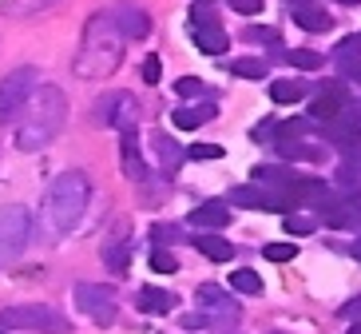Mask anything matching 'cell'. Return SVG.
Segmentation results:
<instances>
[{"label":"cell","instance_id":"1","mask_svg":"<svg viewBox=\"0 0 361 334\" xmlns=\"http://www.w3.org/2000/svg\"><path fill=\"white\" fill-rule=\"evenodd\" d=\"M123 60V32L116 28L111 12H96L84 24L80 52H75V76L80 80H107Z\"/></svg>","mask_w":361,"mask_h":334},{"label":"cell","instance_id":"2","mask_svg":"<svg viewBox=\"0 0 361 334\" xmlns=\"http://www.w3.org/2000/svg\"><path fill=\"white\" fill-rule=\"evenodd\" d=\"M68 124V96L60 88H36L32 100L20 112V128H16V148L20 151H40L60 136Z\"/></svg>","mask_w":361,"mask_h":334},{"label":"cell","instance_id":"3","mask_svg":"<svg viewBox=\"0 0 361 334\" xmlns=\"http://www.w3.org/2000/svg\"><path fill=\"white\" fill-rule=\"evenodd\" d=\"M87 199H92V184H87L84 172L56 175L52 187L44 191V227H48V235H68L84 219Z\"/></svg>","mask_w":361,"mask_h":334},{"label":"cell","instance_id":"4","mask_svg":"<svg viewBox=\"0 0 361 334\" xmlns=\"http://www.w3.org/2000/svg\"><path fill=\"white\" fill-rule=\"evenodd\" d=\"M0 330H36V334H68L72 323L60 318V311L28 302V306H8L0 311Z\"/></svg>","mask_w":361,"mask_h":334},{"label":"cell","instance_id":"5","mask_svg":"<svg viewBox=\"0 0 361 334\" xmlns=\"http://www.w3.org/2000/svg\"><path fill=\"white\" fill-rule=\"evenodd\" d=\"M36 92V68H12L4 80H0V124H8L24 112V104L32 100Z\"/></svg>","mask_w":361,"mask_h":334},{"label":"cell","instance_id":"6","mask_svg":"<svg viewBox=\"0 0 361 334\" xmlns=\"http://www.w3.org/2000/svg\"><path fill=\"white\" fill-rule=\"evenodd\" d=\"M32 239V215L20 203L0 207V259H8L16 251H24V243Z\"/></svg>","mask_w":361,"mask_h":334},{"label":"cell","instance_id":"7","mask_svg":"<svg viewBox=\"0 0 361 334\" xmlns=\"http://www.w3.org/2000/svg\"><path fill=\"white\" fill-rule=\"evenodd\" d=\"M75 306H80V311H84L96 326H111V323H116V294H111V287L80 282V287H75Z\"/></svg>","mask_w":361,"mask_h":334},{"label":"cell","instance_id":"8","mask_svg":"<svg viewBox=\"0 0 361 334\" xmlns=\"http://www.w3.org/2000/svg\"><path fill=\"white\" fill-rule=\"evenodd\" d=\"M322 140L338 143V148H350L353 140H361V104H345L334 119H322V128H314Z\"/></svg>","mask_w":361,"mask_h":334},{"label":"cell","instance_id":"9","mask_svg":"<svg viewBox=\"0 0 361 334\" xmlns=\"http://www.w3.org/2000/svg\"><path fill=\"white\" fill-rule=\"evenodd\" d=\"M195 299H199V306L207 311V318H214V323H234V318H238V302H234L219 282H202Z\"/></svg>","mask_w":361,"mask_h":334},{"label":"cell","instance_id":"10","mask_svg":"<svg viewBox=\"0 0 361 334\" xmlns=\"http://www.w3.org/2000/svg\"><path fill=\"white\" fill-rule=\"evenodd\" d=\"M111 20H116V28L128 36V40H143V36H151V16L139 8L135 0L116 4V8H111Z\"/></svg>","mask_w":361,"mask_h":334},{"label":"cell","instance_id":"11","mask_svg":"<svg viewBox=\"0 0 361 334\" xmlns=\"http://www.w3.org/2000/svg\"><path fill=\"white\" fill-rule=\"evenodd\" d=\"M345 104H350V96H345L341 84H322V92L310 100V119H318V124L322 119H334Z\"/></svg>","mask_w":361,"mask_h":334},{"label":"cell","instance_id":"12","mask_svg":"<svg viewBox=\"0 0 361 334\" xmlns=\"http://www.w3.org/2000/svg\"><path fill=\"white\" fill-rule=\"evenodd\" d=\"M119 163H123V175L128 179H143L147 175V160L139 151V128H128L119 136Z\"/></svg>","mask_w":361,"mask_h":334},{"label":"cell","instance_id":"13","mask_svg":"<svg viewBox=\"0 0 361 334\" xmlns=\"http://www.w3.org/2000/svg\"><path fill=\"white\" fill-rule=\"evenodd\" d=\"M128 235H131L128 223H119V227H116V235L104 243V267L111 270V275H128V263H131V259H128V255H131Z\"/></svg>","mask_w":361,"mask_h":334},{"label":"cell","instance_id":"14","mask_svg":"<svg viewBox=\"0 0 361 334\" xmlns=\"http://www.w3.org/2000/svg\"><path fill=\"white\" fill-rule=\"evenodd\" d=\"M187 223L199 227V231H223V227L231 223V207L214 203V199H211V203H199L191 215H187Z\"/></svg>","mask_w":361,"mask_h":334},{"label":"cell","instance_id":"15","mask_svg":"<svg viewBox=\"0 0 361 334\" xmlns=\"http://www.w3.org/2000/svg\"><path fill=\"white\" fill-rule=\"evenodd\" d=\"M151 148H155V160H159V172L163 175H175V172H179V163L187 160V151L171 140L167 131H155V136H151Z\"/></svg>","mask_w":361,"mask_h":334},{"label":"cell","instance_id":"16","mask_svg":"<svg viewBox=\"0 0 361 334\" xmlns=\"http://www.w3.org/2000/svg\"><path fill=\"white\" fill-rule=\"evenodd\" d=\"M294 24L302 28V32H329V12L318 8V4H310V0H302V4H294Z\"/></svg>","mask_w":361,"mask_h":334},{"label":"cell","instance_id":"17","mask_svg":"<svg viewBox=\"0 0 361 334\" xmlns=\"http://www.w3.org/2000/svg\"><path fill=\"white\" fill-rule=\"evenodd\" d=\"M191 243H195V251H199V255H207L211 263H226L234 255V247L226 243L223 235H219V231H199Z\"/></svg>","mask_w":361,"mask_h":334},{"label":"cell","instance_id":"18","mask_svg":"<svg viewBox=\"0 0 361 334\" xmlns=\"http://www.w3.org/2000/svg\"><path fill=\"white\" fill-rule=\"evenodd\" d=\"M135 302H139V311L143 314H167V311L179 306V299H175L171 291H163V287H143Z\"/></svg>","mask_w":361,"mask_h":334},{"label":"cell","instance_id":"19","mask_svg":"<svg viewBox=\"0 0 361 334\" xmlns=\"http://www.w3.org/2000/svg\"><path fill=\"white\" fill-rule=\"evenodd\" d=\"M345 155H341L338 163V184L341 187H357L361 184V140H353L350 148H341Z\"/></svg>","mask_w":361,"mask_h":334},{"label":"cell","instance_id":"20","mask_svg":"<svg viewBox=\"0 0 361 334\" xmlns=\"http://www.w3.org/2000/svg\"><path fill=\"white\" fill-rule=\"evenodd\" d=\"M195 48L207 56H223L231 48V36L223 32V24H211V28H195Z\"/></svg>","mask_w":361,"mask_h":334},{"label":"cell","instance_id":"21","mask_svg":"<svg viewBox=\"0 0 361 334\" xmlns=\"http://www.w3.org/2000/svg\"><path fill=\"white\" fill-rule=\"evenodd\" d=\"M234 207H250V211H266L270 207V191L258 184H243V187H234L231 195H226Z\"/></svg>","mask_w":361,"mask_h":334},{"label":"cell","instance_id":"22","mask_svg":"<svg viewBox=\"0 0 361 334\" xmlns=\"http://www.w3.org/2000/svg\"><path fill=\"white\" fill-rule=\"evenodd\" d=\"M214 104L211 100H207V104H199V108H175V128H183V131H191V128H202V124H207V119H214Z\"/></svg>","mask_w":361,"mask_h":334},{"label":"cell","instance_id":"23","mask_svg":"<svg viewBox=\"0 0 361 334\" xmlns=\"http://www.w3.org/2000/svg\"><path fill=\"white\" fill-rule=\"evenodd\" d=\"M298 179V172H290L286 163H258L255 167V184H270V187H290Z\"/></svg>","mask_w":361,"mask_h":334},{"label":"cell","instance_id":"24","mask_svg":"<svg viewBox=\"0 0 361 334\" xmlns=\"http://www.w3.org/2000/svg\"><path fill=\"white\" fill-rule=\"evenodd\" d=\"M302 96H310V88L302 80H274L270 84V100L274 104H298Z\"/></svg>","mask_w":361,"mask_h":334},{"label":"cell","instance_id":"25","mask_svg":"<svg viewBox=\"0 0 361 334\" xmlns=\"http://www.w3.org/2000/svg\"><path fill=\"white\" fill-rule=\"evenodd\" d=\"M111 128H135V100L128 92H119L116 96V112H111Z\"/></svg>","mask_w":361,"mask_h":334},{"label":"cell","instance_id":"26","mask_svg":"<svg viewBox=\"0 0 361 334\" xmlns=\"http://www.w3.org/2000/svg\"><path fill=\"white\" fill-rule=\"evenodd\" d=\"M231 72L243 76V80H266L270 64H266V60H258V56H243V60H234V64H231Z\"/></svg>","mask_w":361,"mask_h":334},{"label":"cell","instance_id":"27","mask_svg":"<svg viewBox=\"0 0 361 334\" xmlns=\"http://www.w3.org/2000/svg\"><path fill=\"white\" fill-rule=\"evenodd\" d=\"M286 56V64H294L298 72H318L322 64H326V60H322L318 52H310V48H290V52H282Z\"/></svg>","mask_w":361,"mask_h":334},{"label":"cell","instance_id":"28","mask_svg":"<svg viewBox=\"0 0 361 334\" xmlns=\"http://www.w3.org/2000/svg\"><path fill=\"white\" fill-rule=\"evenodd\" d=\"M60 0H4V12L8 16H36V12H48Z\"/></svg>","mask_w":361,"mask_h":334},{"label":"cell","instance_id":"29","mask_svg":"<svg viewBox=\"0 0 361 334\" xmlns=\"http://www.w3.org/2000/svg\"><path fill=\"white\" fill-rule=\"evenodd\" d=\"M231 287H234L238 294H262V279H258L250 267H238V270H234V275H231Z\"/></svg>","mask_w":361,"mask_h":334},{"label":"cell","instance_id":"30","mask_svg":"<svg viewBox=\"0 0 361 334\" xmlns=\"http://www.w3.org/2000/svg\"><path fill=\"white\" fill-rule=\"evenodd\" d=\"M147 263H151V270H155V275H175V270H179V259H175L167 247H151Z\"/></svg>","mask_w":361,"mask_h":334},{"label":"cell","instance_id":"31","mask_svg":"<svg viewBox=\"0 0 361 334\" xmlns=\"http://www.w3.org/2000/svg\"><path fill=\"white\" fill-rule=\"evenodd\" d=\"M211 24H219L214 4H211V0H195V4H191V28H211Z\"/></svg>","mask_w":361,"mask_h":334},{"label":"cell","instance_id":"32","mask_svg":"<svg viewBox=\"0 0 361 334\" xmlns=\"http://www.w3.org/2000/svg\"><path fill=\"white\" fill-rule=\"evenodd\" d=\"M278 155L282 160H318V151L306 148L302 140H278Z\"/></svg>","mask_w":361,"mask_h":334},{"label":"cell","instance_id":"33","mask_svg":"<svg viewBox=\"0 0 361 334\" xmlns=\"http://www.w3.org/2000/svg\"><path fill=\"white\" fill-rule=\"evenodd\" d=\"M151 243H155V247L183 243V227H175V223H151Z\"/></svg>","mask_w":361,"mask_h":334},{"label":"cell","instance_id":"34","mask_svg":"<svg viewBox=\"0 0 361 334\" xmlns=\"http://www.w3.org/2000/svg\"><path fill=\"white\" fill-rule=\"evenodd\" d=\"M357 56H361V32H353V36L334 44V60H357Z\"/></svg>","mask_w":361,"mask_h":334},{"label":"cell","instance_id":"35","mask_svg":"<svg viewBox=\"0 0 361 334\" xmlns=\"http://www.w3.org/2000/svg\"><path fill=\"white\" fill-rule=\"evenodd\" d=\"M187 160H195V163L223 160V148H219V143H191V148H187Z\"/></svg>","mask_w":361,"mask_h":334},{"label":"cell","instance_id":"36","mask_svg":"<svg viewBox=\"0 0 361 334\" xmlns=\"http://www.w3.org/2000/svg\"><path fill=\"white\" fill-rule=\"evenodd\" d=\"M306 131H310V119H286V124H278L274 143H278V140H302Z\"/></svg>","mask_w":361,"mask_h":334},{"label":"cell","instance_id":"37","mask_svg":"<svg viewBox=\"0 0 361 334\" xmlns=\"http://www.w3.org/2000/svg\"><path fill=\"white\" fill-rule=\"evenodd\" d=\"M246 40L266 44V48H274V52H282V36H278L274 28H246Z\"/></svg>","mask_w":361,"mask_h":334},{"label":"cell","instance_id":"38","mask_svg":"<svg viewBox=\"0 0 361 334\" xmlns=\"http://www.w3.org/2000/svg\"><path fill=\"white\" fill-rule=\"evenodd\" d=\"M262 255H266L270 263H290V259L298 255V247H294V243H266Z\"/></svg>","mask_w":361,"mask_h":334},{"label":"cell","instance_id":"39","mask_svg":"<svg viewBox=\"0 0 361 334\" xmlns=\"http://www.w3.org/2000/svg\"><path fill=\"white\" fill-rule=\"evenodd\" d=\"M175 92H179V96H207V84L195 80V76H179V80H175Z\"/></svg>","mask_w":361,"mask_h":334},{"label":"cell","instance_id":"40","mask_svg":"<svg viewBox=\"0 0 361 334\" xmlns=\"http://www.w3.org/2000/svg\"><path fill=\"white\" fill-rule=\"evenodd\" d=\"M282 227H286L290 235H310V231H314L318 223H314V219H306V215H294V211H290L286 223H282Z\"/></svg>","mask_w":361,"mask_h":334},{"label":"cell","instance_id":"41","mask_svg":"<svg viewBox=\"0 0 361 334\" xmlns=\"http://www.w3.org/2000/svg\"><path fill=\"white\" fill-rule=\"evenodd\" d=\"M139 72H143V80H147V84H159V80H163V64H159V56H147Z\"/></svg>","mask_w":361,"mask_h":334},{"label":"cell","instance_id":"42","mask_svg":"<svg viewBox=\"0 0 361 334\" xmlns=\"http://www.w3.org/2000/svg\"><path fill=\"white\" fill-rule=\"evenodd\" d=\"M338 72L345 76V80H353V84H361V56L357 60H338Z\"/></svg>","mask_w":361,"mask_h":334},{"label":"cell","instance_id":"43","mask_svg":"<svg viewBox=\"0 0 361 334\" xmlns=\"http://www.w3.org/2000/svg\"><path fill=\"white\" fill-rule=\"evenodd\" d=\"M231 8L238 12V16H258V12H262V0H231Z\"/></svg>","mask_w":361,"mask_h":334},{"label":"cell","instance_id":"44","mask_svg":"<svg viewBox=\"0 0 361 334\" xmlns=\"http://www.w3.org/2000/svg\"><path fill=\"white\" fill-rule=\"evenodd\" d=\"M250 136H255L258 143H266V140H274V136H278V124H274V119H262V124H258V128L250 131Z\"/></svg>","mask_w":361,"mask_h":334},{"label":"cell","instance_id":"45","mask_svg":"<svg viewBox=\"0 0 361 334\" xmlns=\"http://www.w3.org/2000/svg\"><path fill=\"white\" fill-rule=\"evenodd\" d=\"M338 318H361V294H357L353 302H345V306H341Z\"/></svg>","mask_w":361,"mask_h":334},{"label":"cell","instance_id":"46","mask_svg":"<svg viewBox=\"0 0 361 334\" xmlns=\"http://www.w3.org/2000/svg\"><path fill=\"white\" fill-rule=\"evenodd\" d=\"M341 203H350L353 211L361 215V191H345V195H341Z\"/></svg>","mask_w":361,"mask_h":334},{"label":"cell","instance_id":"47","mask_svg":"<svg viewBox=\"0 0 361 334\" xmlns=\"http://www.w3.org/2000/svg\"><path fill=\"white\" fill-rule=\"evenodd\" d=\"M183 326H187V330H199V326H207V318H202V314H187Z\"/></svg>","mask_w":361,"mask_h":334},{"label":"cell","instance_id":"48","mask_svg":"<svg viewBox=\"0 0 361 334\" xmlns=\"http://www.w3.org/2000/svg\"><path fill=\"white\" fill-rule=\"evenodd\" d=\"M350 255H353V259L361 263V239H357V243H353V247H350Z\"/></svg>","mask_w":361,"mask_h":334},{"label":"cell","instance_id":"49","mask_svg":"<svg viewBox=\"0 0 361 334\" xmlns=\"http://www.w3.org/2000/svg\"><path fill=\"white\" fill-rule=\"evenodd\" d=\"M350 334H361V323H353V326H350Z\"/></svg>","mask_w":361,"mask_h":334},{"label":"cell","instance_id":"50","mask_svg":"<svg viewBox=\"0 0 361 334\" xmlns=\"http://www.w3.org/2000/svg\"><path fill=\"white\" fill-rule=\"evenodd\" d=\"M341 4H350V8H353V4H361V0H341Z\"/></svg>","mask_w":361,"mask_h":334},{"label":"cell","instance_id":"51","mask_svg":"<svg viewBox=\"0 0 361 334\" xmlns=\"http://www.w3.org/2000/svg\"><path fill=\"white\" fill-rule=\"evenodd\" d=\"M0 334H4V330H0Z\"/></svg>","mask_w":361,"mask_h":334}]
</instances>
